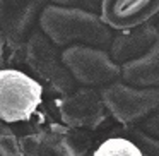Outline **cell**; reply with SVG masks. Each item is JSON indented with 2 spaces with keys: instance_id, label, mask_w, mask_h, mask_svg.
<instances>
[{
  "instance_id": "1",
  "label": "cell",
  "mask_w": 159,
  "mask_h": 156,
  "mask_svg": "<svg viewBox=\"0 0 159 156\" xmlns=\"http://www.w3.org/2000/svg\"><path fill=\"white\" fill-rule=\"evenodd\" d=\"M38 24L58 48L93 46L108 52L115 36L98 14L58 5H46Z\"/></svg>"
},
{
  "instance_id": "5",
  "label": "cell",
  "mask_w": 159,
  "mask_h": 156,
  "mask_svg": "<svg viewBox=\"0 0 159 156\" xmlns=\"http://www.w3.org/2000/svg\"><path fill=\"white\" fill-rule=\"evenodd\" d=\"M62 62L75 84L82 87H104L121 79V67L106 50L93 46H69L62 50Z\"/></svg>"
},
{
  "instance_id": "2",
  "label": "cell",
  "mask_w": 159,
  "mask_h": 156,
  "mask_svg": "<svg viewBox=\"0 0 159 156\" xmlns=\"http://www.w3.org/2000/svg\"><path fill=\"white\" fill-rule=\"evenodd\" d=\"M24 62L33 77L41 86L48 87L50 93L62 98L75 91V81L63 65L62 52L39 28L26 40Z\"/></svg>"
},
{
  "instance_id": "18",
  "label": "cell",
  "mask_w": 159,
  "mask_h": 156,
  "mask_svg": "<svg viewBox=\"0 0 159 156\" xmlns=\"http://www.w3.org/2000/svg\"><path fill=\"white\" fill-rule=\"evenodd\" d=\"M2 130H4V129H2V125H0V132H2Z\"/></svg>"
},
{
  "instance_id": "6",
  "label": "cell",
  "mask_w": 159,
  "mask_h": 156,
  "mask_svg": "<svg viewBox=\"0 0 159 156\" xmlns=\"http://www.w3.org/2000/svg\"><path fill=\"white\" fill-rule=\"evenodd\" d=\"M60 120L75 129H98L108 118V110L99 91L80 87L57 101Z\"/></svg>"
},
{
  "instance_id": "3",
  "label": "cell",
  "mask_w": 159,
  "mask_h": 156,
  "mask_svg": "<svg viewBox=\"0 0 159 156\" xmlns=\"http://www.w3.org/2000/svg\"><path fill=\"white\" fill-rule=\"evenodd\" d=\"M45 87L24 70L0 69V122L21 124L36 113L43 103Z\"/></svg>"
},
{
  "instance_id": "11",
  "label": "cell",
  "mask_w": 159,
  "mask_h": 156,
  "mask_svg": "<svg viewBox=\"0 0 159 156\" xmlns=\"http://www.w3.org/2000/svg\"><path fill=\"white\" fill-rule=\"evenodd\" d=\"M93 156H144V153L132 139L110 137L94 149Z\"/></svg>"
},
{
  "instance_id": "4",
  "label": "cell",
  "mask_w": 159,
  "mask_h": 156,
  "mask_svg": "<svg viewBox=\"0 0 159 156\" xmlns=\"http://www.w3.org/2000/svg\"><path fill=\"white\" fill-rule=\"evenodd\" d=\"M99 94L108 115L121 125L144 122L159 110V89L154 87H134L116 81L101 87Z\"/></svg>"
},
{
  "instance_id": "10",
  "label": "cell",
  "mask_w": 159,
  "mask_h": 156,
  "mask_svg": "<svg viewBox=\"0 0 159 156\" xmlns=\"http://www.w3.org/2000/svg\"><path fill=\"white\" fill-rule=\"evenodd\" d=\"M121 81L134 87L159 89V38L142 59L121 65Z\"/></svg>"
},
{
  "instance_id": "14",
  "label": "cell",
  "mask_w": 159,
  "mask_h": 156,
  "mask_svg": "<svg viewBox=\"0 0 159 156\" xmlns=\"http://www.w3.org/2000/svg\"><path fill=\"white\" fill-rule=\"evenodd\" d=\"M0 156H21V149L7 129L0 132Z\"/></svg>"
},
{
  "instance_id": "12",
  "label": "cell",
  "mask_w": 159,
  "mask_h": 156,
  "mask_svg": "<svg viewBox=\"0 0 159 156\" xmlns=\"http://www.w3.org/2000/svg\"><path fill=\"white\" fill-rule=\"evenodd\" d=\"M134 142L140 148L144 156H159V139L145 134L144 130H134L132 132Z\"/></svg>"
},
{
  "instance_id": "13",
  "label": "cell",
  "mask_w": 159,
  "mask_h": 156,
  "mask_svg": "<svg viewBox=\"0 0 159 156\" xmlns=\"http://www.w3.org/2000/svg\"><path fill=\"white\" fill-rule=\"evenodd\" d=\"M50 2H52V5L67 7V9H80V11L98 16L101 12V4H103V0H50Z\"/></svg>"
},
{
  "instance_id": "17",
  "label": "cell",
  "mask_w": 159,
  "mask_h": 156,
  "mask_svg": "<svg viewBox=\"0 0 159 156\" xmlns=\"http://www.w3.org/2000/svg\"><path fill=\"white\" fill-rule=\"evenodd\" d=\"M149 24H151V26H152V28H154V29H156V31H157V33H159V12H157V14H156V17H154V19H152V21H151V22H149Z\"/></svg>"
},
{
  "instance_id": "7",
  "label": "cell",
  "mask_w": 159,
  "mask_h": 156,
  "mask_svg": "<svg viewBox=\"0 0 159 156\" xmlns=\"http://www.w3.org/2000/svg\"><path fill=\"white\" fill-rule=\"evenodd\" d=\"M46 0H0V29L12 45L26 41L31 29L39 22Z\"/></svg>"
},
{
  "instance_id": "15",
  "label": "cell",
  "mask_w": 159,
  "mask_h": 156,
  "mask_svg": "<svg viewBox=\"0 0 159 156\" xmlns=\"http://www.w3.org/2000/svg\"><path fill=\"white\" fill-rule=\"evenodd\" d=\"M142 130L145 134L152 135V137L159 139V113H154L152 117H149L147 120L142 122Z\"/></svg>"
},
{
  "instance_id": "16",
  "label": "cell",
  "mask_w": 159,
  "mask_h": 156,
  "mask_svg": "<svg viewBox=\"0 0 159 156\" xmlns=\"http://www.w3.org/2000/svg\"><path fill=\"white\" fill-rule=\"evenodd\" d=\"M4 53H5V38H4V33L0 29V64L4 60Z\"/></svg>"
},
{
  "instance_id": "8",
  "label": "cell",
  "mask_w": 159,
  "mask_h": 156,
  "mask_svg": "<svg viewBox=\"0 0 159 156\" xmlns=\"http://www.w3.org/2000/svg\"><path fill=\"white\" fill-rule=\"evenodd\" d=\"M159 12V0H103L99 17L111 31L149 24Z\"/></svg>"
},
{
  "instance_id": "9",
  "label": "cell",
  "mask_w": 159,
  "mask_h": 156,
  "mask_svg": "<svg viewBox=\"0 0 159 156\" xmlns=\"http://www.w3.org/2000/svg\"><path fill=\"white\" fill-rule=\"evenodd\" d=\"M159 33L151 24H144L140 28L127 29L115 33L111 46L108 50L111 60L118 65H125L134 60H139L154 46Z\"/></svg>"
}]
</instances>
